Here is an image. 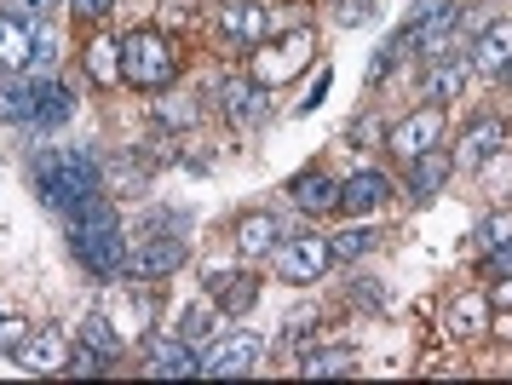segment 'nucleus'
I'll return each instance as SVG.
<instances>
[{
    "label": "nucleus",
    "mask_w": 512,
    "mask_h": 385,
    "mask_svg": "<svg viewBox=\"0 0 512 385\" xmlns=\"http://www.w3.org/2000/svg\"><path fill=\"white\" fill-rule=\"evenodd\" d=\"M70 253L93 282H121L127 276V230H121V213L104 196H93L87 207L70 213Z\"/></svg>",
    "instance_id": "1"
},
{
    "label": "nucleus",
    "mask_w": 512,
    "mask_h": 385,
    "mask_svg": "<svg viewBox=\"0 0 512 385\" xmlns=\"http://www.w3.org/2000/svg\"><path fill=\"white\" fill-rule=\"evenodd\" d=\"M29 179H35V190L52 213L70 219L75 207H87L104 190V167L93 161V150H41L29 161Z\"/></svg>",
    "instance_id": "2"
},
{
    "label": "nucleus",
    "mask_w": 512,
    "mask_h": 385,
    "mask_svg": "<svg viewBox=\"0 0 512 385\" xmlns=\"http://www.w3.org/2000/svg\"><path fill=\"white\" fill-rule=\"evenodd\" d=\"M121 81L139 92H162L173 81V41L162 29H133L121 41Z\"/></svg>",
    "instance_id": "3"
},
{
    "label": "nucleus",
    "mask_w": 512,
    "mask_h": 385,
    "mask_svg": "<svg viewBox=\"0 0 512 385\" xmlns=\"http://www.w3.org/2000/svg\"><path fill=\"white\" fill-rule=\"evenodd\" d=\"M455 23H461V6H455V0H415L409 18H403V41H409V52H420L426 64H443L449 46H455Z\"/></svg>",
    "instance_id": "4"
},
{
    "label": "nucleus",
    "mask_w": 512,
    "mask_h": 385,
    "mask_svg": "<svg viewBox=\"0 0 512 385\" xmlns=\"http://www.w3.org/2000/svg\"><path fill=\"white\" fill-rule=\"evenodd\" d=\"M265 363V340L236 328V334H213L202 345V380H242V374H259Z\"/></svg>",
    "instance_id": "5"
},
{
    "label": "nucleus",
    "mask_w": 512,
    "mask_h": 385,
    "mask_svg": "<svg viewBox=\"0 0 512 385\" xmlns=\"http://www.w3.org/2000/svg\"><path fill=\"white\" fill-rule=\"evenodd\" d=\"M185 271V236L179 230H150L127 242V282H167Z\"/></svg>",
    "instance_id": "6"
},
{
    "label": "nucleus",
    "mask_w": 512,
    "mask_h": 385,
    "mask_svg": "<svg viewBox=\"0 0 512 385\" xmlns=\"http://www.w3.org/2000/svg\"><path fill=\"white\" fill-rule=\"evenodd\" d=\"M271 265H277L282 282H294V288H305V282H317V276H328V265H334V253H328L323 236H311V230H294V236H282L277 253H271Z\"/></svg>",
    "instance_id": "7"
},
{
    "label": "nucleus",
    "mask_w": 512,
    "mask_h": 385,
    "mask_svg": "<svg viewBox=\"0 0 512 385\" xmlns=\"http://www.w3.org/2000/svg\"><path fill=\"white\" fill-rule=\"evenodd\" d=\"M443 133H449V121H443V104H432V98H426L415 115H403L392 133H386V144H392V156L415 161V156H426V150H438Z\"/></svg>",
    "instance_id": "8"
},
{
    "label": "nucleus",
    "mask_w": 512,
    "mask_h": 385,
    "mask_svg": "<svg viewBox=\"0 0 512 385\" xmlns=\"http://www.w3.org/2000/svg\"><path fill=\"white\" fill-rule=\"evenodd\" d=\"M70 334L64 328H29V340L12 351V363L24 374H70Z\"/></svg>",
    "instance_id": "9"
},
{
    "label": "nucleus",
    "mask_w": 512,
    "mask_h": 385,
    "mask_svg": "<svg viewBox=\"0 0 512 385\" xmlns=\"http://www.w3.org/2000/svg\"><path fill=\"white\" fill-rule=\"evenodd\" d=\"M311 64V35H288V41H265L259 46V64H254V75H259V87H282V81H294L300 69Z\"/></svg>",
    "instance_id": "10"
},
{
    "label": "nucleus",
    "mask_w": 512,
    "mask_h": 385,
    "mask_svg": "<svg viewBox=\"0 0 512 385\" xmlns=\"http://www.w3.org/2000/svg\"><path fill=\"white\" fill-rule=\"evenodd\" d=\"M501 144H507V121H501V115H478V121L461 133V144H455L449 161H455L461 173H484V161L501 156Z\"/></svg>",
    "instance_id": "11"
},
{
    "label": "nucleus",
    "mask_w": 512,
    "mask_h": 385,
    "mask_svg": "<svg viewBox=\"0 0 512 385\" xmlns=\"http://www.w3.org/2000/svg\"><path fill=\"white\" fill-rule=\"evenodd\" d=\"M219 98H225V115H231L236 133H254L265 110H271V87H259V75H231L219 87Z\"/></svg>",
    "instance_id": "12"
},
{
    "label": "nucleus",
    "mask_w": 512,
    "mask_h": 385,
    "mask_svg": "<svg viewBox=\"0 0 512 385\" xmlns=\"http://www.w3.org/2000/svg\"><path fill=\"white\" fill-rule=\"evenodd\" d=\"M41 92H47V75H35V69H12V75H0V121L29 127L35 110H41Z\"/></svg>",
    "instance_id": "13"
},
{
    "label": "nucleus",
    "mask_w": 512,
    "mask_h": 385,
    "mask_svg": "<svg viewBox=\"0 0 512 385\" xmlns=\"http://www.w3.org/2000/svg\"><path fill=\"white\" fill-rule=\"evenodd\" d=\"M219 29L236 46H265L271 41V12L259 0H231V6H219Z\"/></svg>",
    "instance_id": "14"
},
{
    "label": "nucleus",
    "mask_w": 512,
    "mask_h": 385,
    "mask_svg": "<svg viewBox=\"0 0 512 385\" xmlns=\"http://www.w3.org/2000/svg\"><path fill=\"white\" fill-rule=\"evenodd\" d=\"M144 374H150V380H190V374H202V351L190 340H179V334H173V340H156Z\"/></svg>",
    "instance_id": "15"
},
{
    "label": "nucleus",
    "mask_w": 512,
    "mask_h": 385,
    "mask_svg": "<svg viewBox=\"0 0 512 385\" xmlns=\"http://www.w3.org/2000/svg\"><path fill=\"white\" fill-rule=\"evenodd\" d=\"M392 196V179L380 167H357L351 179H340V213H374Z\"/></svg>",
    "instance_id": "16"
},
{
    "label": "nucleus",
    "mask_w": 512,
    "mask_h": 385,
    "mask_svg": "<svg viewBox=\"0 0 512 385\" xmlns=\"http://www.w3.org/2000/svg\"><path fill=\"white\" fill-rule=\"evenodd\" d=\"M104 317L116 322V334L133 345V340H144V334L156 328V305H150L144 294H116L110 305H104Z\"/></svg>",
    "instance_id": "17"
},
{
    "label": "nucleus",
    "mask_w": 512,
    "mask_h": 385,
    "mask_svg": "<svg viewBox=\"0 0 512 385\" xmlns=\"http://www.w3.org/2000/svg\"><path fill=\"white\" fill-rule=\"evenodd\" d=\"M282 236H288V230H282L277 213H248V219L236 225V253H242V259H265V253H277Z\"/></svg>",
    "instance_id": "18"
},
{
    "label": "nucleus",
    "mask_w": 512,
    "mask_h": 385,
    "mask_svg": "<svg viewBox=\"0 0 512 385\" xmlns=\"http://www.w3.org/2000/svg\"><path fill=\"white\" fill-rule=\"evenodd\" d=\"M288 196H294V207H305V213H328V207H340V179L323 173V167H311V173H300V179L288 184Z\"/></svg>",
    "instance_id": "19"
},
{
    "label": "nucleus",
    "mask_w": 512,
    "mask_h": 385,
    "mask_svg": "<svg viewBox=\"0 0 512 385\" xmlns=\"http://www.w3.org/2000/svg\"><path fill=\"white\" fill-rule=\"evenodd\" d=\"M512 58V18H495L484 35H472V69L501 75V64Z\"/></svg>",
    "instance_id": "20"
},
{
    "label": "nucleus",
    "mask_w": 512,
    "mask_h": 385,
    "mask_svg": "<svg viewBox=\"0 0 512 385\" xmlns=\"http://www.w3.org/2000/svg\"><path fill=\"white\" fill-rule=\"evenodd\" d=\"M29 52H35V29L12 12H0V75L12 69H29Z\"/></svg>",
    "instance_id": "21"
},
{
    "label": "nucleus",
    "mask_w": 512,
    "mask_h": 385,
    "mask_svg": "<svg viewBox=\"0 0 512 385\" xmlns=\"http://www.w3.org/2000/svg\"><path fill=\"white\" fill-rule=\"evenodd\" d=\"M443 328L455 334V340H478L489 328V294H461L449 311H443Z\"/></svg>",
    "instance_id": "22"
},
{
    "label": "nucleus",
    "mask_w": 512,
    "mask_h": 385,
    "mask_svg": "<svg viewBox=\"0 0 512 385\" xmlns=\"http://www.w3.org/2000/svg\"><path fill=\"white\" fill-rule=\"evenodd\" d=\"M449 173H455V161L443 156V144H438V150H426V156H415V173H409V196H415V202H432L443 184H449Z\"/></svg>",
    "instance_id": "23"
},
{
    "label": "nucleus",
    "mask_w": 512,
    "mask_h": 385,
    "mask_svg": "<svg viewBox=\"0 0 512 385\" xmlns=\"http://www.w3.org/2000/svg\"><path fill=\"white\" fill-rule=\"evenodd\" d=\"M70 115H75V87H64V81L47 75V92H41V110H35V121H29V133H58Z\"/></svg>",
    "instance_id": "24"
},
{
    "label": "nucleus",
    "mask_w": 512,
    "mask_h": 385,
    "mask_svg": "<svg viewBox=\"0 0 512 385\" xmlns=\"http://www.w3.org/2000/svg\"><path fill=\"white\" fill-rule=\"evenodd\" d=\"M104 184L116 190L121 202H133V196L150 190V167H144L139 156H110V161H104Z\"/></svg>",
    "instance_id": "25"
},
{
    "label": "nucleus",
    "mask_w": 512,
    "mask_h": 385,
    "mask_svg": "<svg viewBox=\"0 0 512 385\" xmlns=\"http://www.w3.org/2000/svg\"><path fill=\"white\" fill-rule=\"evenodd\" d=\"M472 75H478L472 58H443V64H432V75H426V98H432V104H449Z\"/></svg>",
    "instance_id": "26"
},
{
    "label": "nucleus",
    "mask_w": 512,
    "mask_h": 385,
    "mask_svg": "<svg viewBox=\"0 0 512 385\" xmlns=\"http://www.w3.org/2000/svg\"><path fill=\"white\" fill-rule=\"evenodd\" d=\"M300 374L305 380H346V374H357V357H351V345H328V351L300 357Z\"/></svg>",
    "instance_id": "27"
},
{
    "label": "nucleus",
    "mask_w": 512,
    "mask_h": 385,
    "mask_svg": "<svg viewBox=\"0 0 512 385\" xmlns=\"http://www.w3.org/2000/svg\"><path fill=\"white\" fill-rule=\"evenodd\" d=\"M75 340H81V345H93V351H104L110 363H116V357H121V345H127V340L116 334V322L104 317V311H87V317L75 322Z\"/></svg>",
    "instance_id": "28"
},
{
    "label": "nucleus",
    "mask_w": 512,
    "mask_h": 385,
    "mask_svg": "<svg viewBox=\"0 0 512 385\" xmlns=\"http://www.w3.org/2000/svg\"><path fill=\"white\" fill-rule=\"evenodd\" d=\"M87 75H93V87H116L121 81V41L116 35H98L87 46Z\"/></svg>",
    "instance_id": "29"
},
{
    "label": "nucleus",
    "mask_w": 512,
    "mask_h": 385,
    "mask_svg": "<svg viewBox=\"0 0 512 385\" xmlns=\"http://www.w3.org/2000/svg\"><path fill=\"white\" fill-rule=\"evenodd\" d=\"M156 121H162L167 133H190L196 127V98L167 87V98H156Z\"/></svg>",
    "instance_id": "30"
},
{
    "label": "nucleus",
    "mask_w": 512,
    "mask_h": 385,
    "mask_svg": "<svg viewBox=\"0 0 512 385\" xmlns=\"http://www.w3.org/2000/svg\"><path fill=\"white\" fill-rule=\"evenodd\" d=\"M219 317H225V305L213 299V305H190L185 311V322H179V340H190V345H208L213 334H219Z\"/></svg>",
    "instance_id": "31"
},
{
    "label": "nucleus",
    "mask_w": 512,
    "mask_h": 385,
    "mask_svg": "<svg viewBox=\"0 0 512 385\" xmlns=\"http://www.w3.org/2000/svg\"><path fill=\"white\" fill-rule=\"evenodd\" d=\"M369 248H374V230H369V225H346L340 236H334V242H328V253H334L340 265H351V259H363Z\"/></svg>",
    "instance_id": "32"
},
{
    "label": "nucleus",
    "mask_w": 512,
    "mask_h": 385,
    "mask_svg": "<svg viewBox=\"0 0 512 385\" xmlns=\"http://www.w3.org/2000/svg\"><path fill=\"white\" fill-rule=\"evenodd\" d=\"M512 236V213H489V219H478V230H472V242H478V248H501V242H507Z\"/></svg>",
    "instance_id": "33"
},
{
    "label": "nucleus",
    "mask_w": 512,
    "mask_h": 385,
    "mask_svg": "<svg viewBox=\"0 0 512 385\" xmlns=\"http://www.w3.org/2000/svg\"><path fill=\"white\" fill-rule=\"evenodd\" d=\"M346 138L351 144H357V150H374V144H380V138H386V121H380V115H357V121H351L346 127Z\"/></svg>",
    "instance_id": "34"
},
{
    "label": "nucleus",
    "mask_w": 512,
    "mask_h": 385,
    "mask_svg": "<svg viewBox=\"0 0 512 385\" xmlns=\"http://www.w3.org/2000/svg\"><path fill=\"white\" fill-rule=\"evenodd\" d=\"M52 64H58V35L41 23V29H35V52H29V69H35V75H47Z\"/></svg>",
    "instance_id": "35"
},
{
    "label": "nucleus",
    "mask_w": 512,
    "mask_h": 385,
    "mask_svg": "<svg viewBox=\"0 0 512 385\" xmlns=\"http://www.w3.org/2000/svg\"><path fill=\"white\" fill-rule=\"evenodd\" d=\"M403 52H409V41H403V29H397V41H386L380 52H374V64H369V87H380V81H386V69H392L397 58H403Z\"/></svg>",
    "instance_id": "36"
},
{
    "label": "nucleus",
    "mask_w": 512,
    "mask_h": 385,
    "mask_svg": "<svg viewBox=\"0 0 512 385\" xmlns=\"http://www.w3.org/2000/svg\"><path fill=\"white\" fill-rule=\"evenodd\" d=\"M254 294H259V282H254V276H242L236 288H225V299H219V305H225V311H242V305H254Z\"/></svg>",
    "instance_id": "37"
},
{
    "label": "nucleus",
    "mask_w": 512,
    "mask_h": 385,
    "mask_svg": "<svg viewBox=\"0 0 512 385\" xmlns=\"http://www.w3.org/2000/svg\"><path fill=\"white\" fill-rule=\"evenodd\" d=\"M489 23H495V12H489V6H461V23H455V29H466V35H484Z\"/></svg>",
    "instance_id": "38"
},
{
    "label": "nucleus",
    "mask_w": 512,
    "mask_h": 385,
    "mask_svg": "<svg viewBox=\"0 0 512 385\" xmlns=\"http://www.w3.org/2000/svg\"><path fill=\"white\" fill-rule=\"evenodd\" d=\"M24 340H29V322L24 317H0V345H6V351H18Z\"/></svg>",
    "instance_id": "39"
},
{
    "label": "nucleus",
    "mask_w": 512,
    "mask_h": 385,
    "mask_svg": "<svg viewBox=\"0 0 512 385\" xmlns=\"http://www.w3.org/2000/svg\"><path fill=\"white\" fill-rule=\"evenodd\" d=\"M0 6H6L12 18H47V12L58 6V0H0Z\"/></svg>",
    "instance_id": "40"
},
{
    "label": "nucleus",
    "mask_w": 512,
    "mask_h": 385,
    "mask_svg": "<svg viewBox=\"0 0 512 385\" xmlns=\"http://www.w3.org/2000/svg\"><path fill=\"white\" fill-rule=\"evenodd\" d=\"M484 271H489V276H512V236L501 242V248L484 253Z\"/></svg>",
    "instance_id": "41"
},
{
    "label": "nucleus",
    "mask_w": 512,
    "mask_h": 385,
    "mask_svg": "<svg viewBox=\"0 0 512 385\" xmlns=\"http://www.w3.org/2000/svg\"><path fill=\"white\" fill-rule=\"evenodd\" d=\"M317 317H323L317 305H294V311H288V334H311V328H317Z\"/></svg>",
    "instance_id": "42"
},
{
    "label": "nucleus",
    "mask_w": 512,
    "mask_h": 385,
    "mask_svg": "<svg viewBox=\"0 0 512 385\" xmlns=\"http://www.w3.org/2000/svg\"><path fill=\"white\" fill-rule=\"evenodd\" d=\"M489 311H512V276H495V288H489Z\"/></svg>",
    "instance_id": "43"
},
{
    "label": "nucleus",
    "mask_w": 512,
    "mask_h": 385,
    "mask_svg": "<svg viewBox=\"0 0 512 385\" xmlns=\"http://www.w3.org/2000/svg\"><path fill=\"white\" fill-rule=\"evenodd\" d=\"M369 12H374L369 0H340V23H363Z\"/></svg>",
    "instance_id": "44"
},
{
    "label": "nucleus",
    "mask_w": 512,
    "mask_h": 385,
    "mask_svg": "<svg viewBox=\"0 0 512 385\" xmlns=\"http://www.w3.org/2000/svg\"><path fill=\"white\" fill-rule=\"evenodd\" d=\"M110 6H116V0H75V12H87V18H104Z\"/></svg>",
    "instance_id": "45"
},
{
    "label": "nucleus",
    "mask_w": 512,
    "mask_h": 385,
    "mask_svg": "<svg viewBox=\"0 0 512 385\" xmlns=\"http://www.w3.org/2000/svg\"><path fill=\"white\" fill-rule=\"evenodd\" d=\"M501 81H507V87H512V58H507V64H501Z\"/></svg>",
    "instance_id": "46"
},
{
    "label": "nucleus",
    "mask_w": 512,
    "mask_h": 385,
    "mask_svg": "<svg viewBox=\"0 0 512 385\" xmlns=\"http://www.w3.org/2000/svg\"><path fill=\"white\" fill-rule=\"evenodd\" d=\"M173 6H185V12H190V6H202V0H173Z\"/></svg>",
    "instance_id": "47"
}]
</instances>
